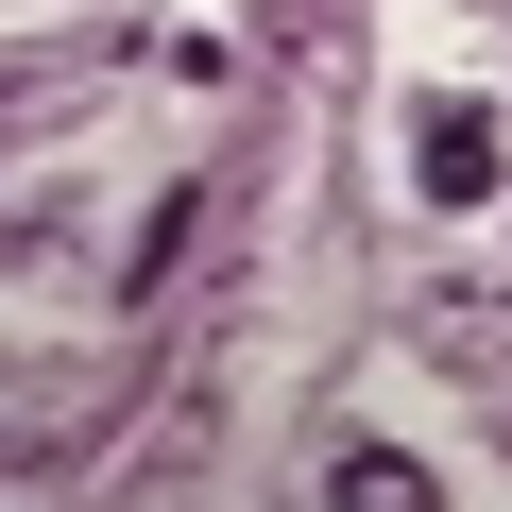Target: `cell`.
Masks as SVG:
<instances>
[{"instance_id":"cell-1","label":"cell","mask_w":512,"mask_h":512,"mask_svg":"<svg viewBox=\"0 0 512 512\" xmlns=\"http://www.w3.org/2000/svg\"><path fill=\"white\" fill-rule=\"evenodd\" d=\"M427 188H444V205H478V188H495V120H478V103H444V120H427Z\"/></svg>"}]
</instances>
